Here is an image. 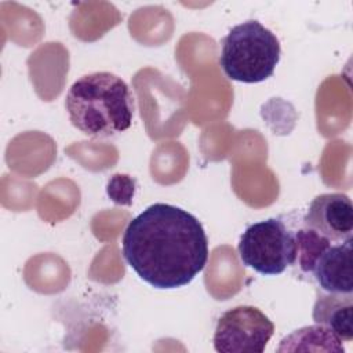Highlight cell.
<instances>
[{
	"label": "cell",
	"instance_id": "1",
	"mask_svg": "<svg viewBox=\"0 0 353 353\" xmlns=\"http://www.w3.org/2000/svg\"><path fill=\"white\" fill-rule=\"evenodd\" d=\"M123 255L143 281L172 290L189 284L205 268L208 239L193 214L154 203L127 225Z\"/></svg>",
	"mask_w": 353,
	"mask_h": 353
},
{
	"label": "cell",
	"instance_id": "2",
	"mask_svg": "<svg viewBox=\"0 0 353 353\" xmlns=\"http://www.w3.org/2000/svg\"><path fill=\"white\" fill-rule=\"evenodd\" d=\"M70 123L90 138H108L128 130L134 119V98L127 83L110 72H94L77 79L65 98Z\"/></svg>",
	"mask_w": 353,
	"mask_h": 353
},
{
	"label": "cell",
	"instance_id": "3",
	"mask_svg": "<svg viewBox=\"0 0 353 353\" xmlns=\"http://www.w3.org/2000/svg\"><path fill=\"white\" fill-rule=\"evenodd\" d=\"M280 54L276 34L261 22L251 19L233 26L223 37L219 65L230 80L255 84L273 74Z\"/></svg>",
	"mask_w": 353,
	"mask_h": 353
},
{
	"label": "cell",
	"instance_id": "4",
	"mask_svg": "<svg viewBox=\"0 0 353 353\" xmlns=\"http://www.w3.org/2000/svg\"><path fill=\"white\" fill-rule=\"evenodd\" d=\"M237 248L243 265L265 276L281 274L296 259L295 232L279 218L250 225Z\"/></svg>",
	"mask_w": 353,
	"mask_h": 353
},
{
	"label": "cell",
	"instance_id": "5",
	"mask_svg": "<svg viewBox=\"0 0 353 353\" xmlns=\"http://www.w3.org/2000/svg\"><path fill=\"white\" fill-rule=\"evenodd\" d=\"M274 332L273 321L258 307L241 305L221 314L214 332L219 353H262Z\"/></svg>",
	"mask_w": 353,
	"mask_h": 353
},
{
	"label": "cell",
	"instance_id": "6",
	"mask_svg": "<svg viewBox=\"0 0 353 353\" xmlns=\"http://www.w3.org/2000/svg\"><path fill=\"white\" fill-rule=\"evenodd\" d=\"M303 225L331 243H342L352 239L353 204L350 197L343 193L316 196L303 216Z\"/></svg>",
	"mask_w": 353,
	"mask_h": 353
},
{
	"label": "cell",
	"instance_id": "7",
	"mask_svg": "<svg viewBox=\"0 0 353 353\" xmlns=\"http://www.w3.org/2000/svg\"><path fill=\"white\" fill-rule=\"evenodd\" d=\"M312 273L323 291L353 294L352 239L330 244L319 255Z\"/></svg>",
	"mask_w": 353,
	"mask_h": 353
},
{
	"label": "cell",
	"instance_id": "8",
	"mask_svg": "<svg viewBox=\"0 0 353 353\" xmlns=\"http://www.w3.org/2000/svg\"><path fill=\"white\" fill-rule=\"evenodd\" d=\"M313 320L341 341L350 342L353 338V294L319 292L313 306Z\"/></svg>",
	"mask_w": 353,
	"mask_h": 353
},
{
	"label": "cell",
	"instance_id": "9",
	"mask_svg": "<svg viewBox=\"0 0 353 353\" xmlns=\"http://www.w3.org/2000/svg\"><path fill=\"white\" fill-rule=\"evenodd\" d=\"M345 352L342 341L328 328L316 324L295 330L281 339L277 352Z\"/></svg>",
	"mask_w": 353,
	"mask_h": 353
},
{
	"label": "cell",
	"instance_id": "10",
	"mask_svg": "<svg viewBox=\"0 0 353 353\" xmlns=\"http://www.w3.org/2000/svg\"><path fill=\"white\" fill-rule=\"evenodd\" d=\"M295 240H296L295 263L298 262L299 268L305 273H312L319 255L331 244V241L309 228L296 230Z\"/></svg>",
	"mask_w": 353,
	"mask_h": 353
}]
</instances>
